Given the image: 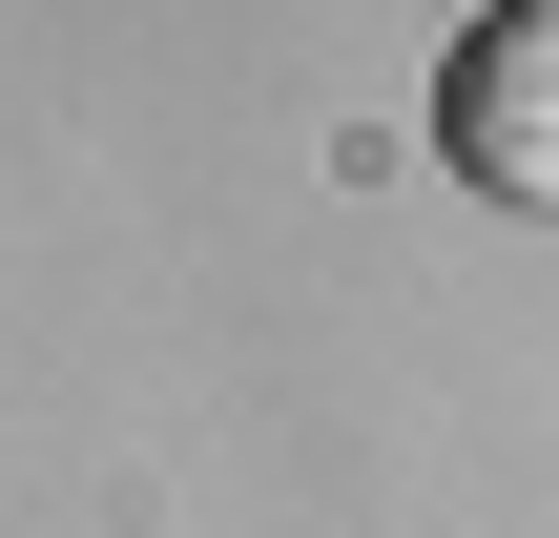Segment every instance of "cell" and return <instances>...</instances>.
<instances>
[{
	"label": "cell",
	"mask_w": 559,
	"mask_h": 538,
	"mask_svg": "<svg viewBox=\"0 0 559 538\" xmlns=\"http://www.w3.org/2000/svg\"><path fill=\"white\" fill-rule=\"evenodd\" d=\"M436 166L477 207H539L559 228V0H477L436 41Z\"/></svg>",
	"instance_id": "1"
}]
</instances>
